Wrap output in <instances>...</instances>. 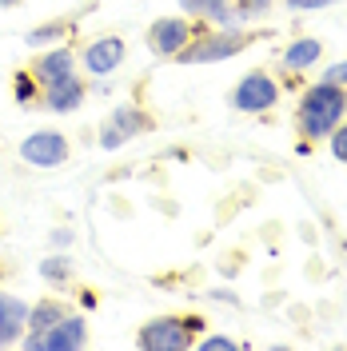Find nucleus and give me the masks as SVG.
<instances>
[{
    "instance_id": "24",
    "label": "nucleus",
    "mask_w": 347,
    "mask_h": 351,
    "mask_svg": "<svg viewBox=\"0 0 347 351\" xmlns=\"http://www.w3.org/2000/svg\"><path fill=\"white\" fill-rule=\"evenodd\" d=\"M68 243H72V232L68 228H56L52 232V247H68Z\"/></svg>"
},
{
    "instance_id": "18",
    "label": "nucleus",
    "mask_w": 347,
    "mask_h": 351,
    "mask_svg": "<svg viewBox=\"0 0 347 351\" xmlns=\"http://www.w3.org/2000/svg\"><path fill=\"white\" fill-rule=\"evenodd\" d=\"M12 92H16V104H36L40 100V84H36V76L32 72H16V84H12Z\"/></svg>"
},
{
    "instance_id": "20",
    "label": "nucleus",
    "mask_w": 347,
    "mask_h": 351,
    "mask_svg": "<svg viewBox=\"0 0 347 351\" xmlns=\"http://www.w3.org/2000/svg\"><path fill=\"white\" fill-rule=\"evenodd\" d=\"M327 148H331V156H335L339 164H347V120L335 124V132L327 136Z\"/></svg>"
},
{
    "instance_id": "10",
    "label": "nucleus",
    "mask_w": 347,
    "mask_h": 351,
    "mask_svg": "<svg viewBox=\"0 0 347 351\" xmlns=\"http://www.w3.org/2000/svg\"><path fill=\"white\" fill-rule=\"evenodd\" d=\"M84 343H88V324L80 315H64L44 331L40 351H80Z\"/></svg>"
},
{
    "instance_id": "23",
    "label": "nucleus",
    "mask_w": 347,
    "mask_h": 351,
    "mask_svg": "<svg viewBox=\"0 0 347 351\" xmlns=\"http://www.w3.org/2000/svg\"><path fill=\"white\" fill-rule=\"evenodd\" d=\"M291 12H315V8H327V4H339V0H283Z\"/></svg>"
},
{
    "instance_id": "13",
    "label": "nucleus",
    "mask_w": 347,
    "mask_h": 351,
    "mask_svg": "<svg viewBox=\"0 0 347 351\" xmlns=\"http://www.w3.org/2000/svg\"><path fill=\"white\" fill-rule=\"evenodd\" d=\"M28 328V304L21 295L0 291V348H16Z\"/></svg>"
},
{
    "instance_id": "21",
    "label": "nucleus",
    "mask_w": 347,
    "mask_h": 351,
    "mask_svg": "<svg viewBox=\"0 0 347 351\" xmlns=\"http://www.w3.org/2000/svg\"><path fill=\"white\" fill-rule=\"evenodd\" d=\"M195 348H200V351H236L239 343L232 339V335H204Z\"/></svg>"
},
{
    "instance_id": "8",
    "label": "nucleus",
    "mask_w": 347,
    "mask_h": 351,
    "mask_svg": "<svg viewBox=\"0 0 347 351\" xmlns=\"http://www.w3.org/2000/svg\"><path fill=\"white\" fill-rule=\"evenodd\" d=\"M124 56H128L124 36H96V40H88L84 52H80V68H84L92 80H108L112 72L124 64Z\"/></svg>"
},
{
    "instance_id": "9",
    "label": "nucleus",
    "mask_w": 347,
    "mask_h": 351,
    "mask_svg": "<svg viewBox=\"0 0 347 351\" xmlns=\"http://www.w3.org/2000/svg\"><path fill=\"white\" fill-rule=\"evenodd\" d=\"M32 76H36L40 88L60 84V80H68V76H76V52H72L68 44L44 48L40 56H36V64H32Z\"/></svg>"
},
{
    "instance_id": "6",
    "label": "nucleus",
    "mask_w": 347,
    "mask_h": 351,
    "mask_svg": "<svg viewBox=\"0 0 347 351\" xmlns=\"http://www.w3.org/2000/svg\"><path fill=\"white\" fill-rule=\"evenodd\" d=\"M152 128V116L140 108V104H116L112 116L104 120V128H100V148L104 152H116V148H124L132 136H140V132Z\"/></svg>"
},
{
    "instance_id": "7",
    "label": "nucleus",
    "mask_w": 347,
    "mask_h": 351,
    "mask_svg": "<svg viewBox=\"0 0 347 351\" xmlns=\"http://www.w3.org/2000/svg\"><path fill=\"white\" fill-rule=\"evenodd\" d=\"M280 100V84L267 76V72H248L236 88H232V108L248 112V116H260V112H272Z\"/></svg>"
},
{
    "instance_id": "16",
    "label": "nucleus",
    "mask_w": 347,
    "mask_h": 351,
    "mask_svg": "<svg viewBox=\"0 0 347 351\" xmlns=\"http://www.w3.org/2000/svg\"><path fill=\"white\" fill-rule=\"evenodd\" d=\"M68 36H72V21H44V24H36V28H28L24 44L36 48V52H44V48L68 44Z\"/></svg>"
},
{
    "instance_id": "19",
    "label": "nucleus",
    "mask_w": 347,
    "mask_h": 351,
    "mask_svg": "<svg viewBox=\"0 0 347 351\" xmlns=\"http://www.w3.org/2000/svg\"><path fill=\"white\" fill-rule=\"evenodd\" d=\"M267 8H272V0H236L239 24H248V21H256V16H263Z\"/></svg>"
},
{
    "instance_id": "17",
    "label": "nucleus",
    "mask_w": 347,
    "mask_h": 351,
    "mask_svg": "<svg viewBox=\"0 0 347 351\" xmlns=\"http://www.w3.org/2000/svg\"><path fill=\"white\" fill-rule=\"evenodd\" d=\"M40 280L52 284V287H64L68 280H72V260L60 256V252H52L48 260H40Z\"/></svg>"
},
{
    "instance_id": "15",
    "label": "nucleus",
    "mask_w": 347,
    "mask_h": 351,
    "mask_svg": "<svg viewBox=\"0 0 347 351\" xmlns=\"http://www.w3.org/2000/svg\"><path fill=\"white\" fill-rule=\"evenodd\" d=\"M320 56H324V44L315 40V36H300V40L287 44V52H283V68H287V72H307V68L320 64Z\"/></svg>"
},
{
    "instance_id": "1",
    "label": "nucleus",
    "mask_w": 347,
    "mask_h": 351,
    "mask_svg": "<svg viewBox=\"0 0 347 351\" xmlns=\"http://www.w3.org/2000/svg\"><path fill=\"white\" fill-rule=\"evenodd\" d=\"M339 120H347V88L327 80L307 88L296 108V128L304 132V140H327Z\"/></svg>"
},
{
    "instance_id": "22",
    "label": "nucleus",
    "mask_w": 347,
    "mask_h": 351,
    "mask_svg": "<svg viewBox=\"0 0 347 351\" xmlns=\"http://www.w3.org/2000/svg\"><path fill=\"white\" fill-rule=\"evenodd\" d=\"M320 80H327V84H339V88H347V60H335L331 68H324V76Z\"/></svg>"
},
{
    "instance_id": "2",
    "label": "nucleus",
    "mask_w": 347,
    "mask_h": 351,
    "mask_svg": "<svg viewBox=\"0 0 347 351\" xmlns=\"http://www.w3.org/2000/svg\"><path fill=\"white\" fill-rule=\"evenodd\" d=\"M204 331V319L200 315H156L148 319L136 343L144 351H188L195 348V335Z\"/></svg>"
},
{
    "instance_id": "4",
    "label": "nucleus",
    "mask_w": 347,
    "mask_h": 351,
    "mask_svg": "<svg viewBox=\"0 0 347 351\" xmlns=\"http://www.w3.org/2000/svg\"><path fill=\"white\" fill-rule=\"evenodd\" d=\"M68 152H72L68 136L64 132H52V128H36L21 140V160L28 168H40V172L68 164Z\"/></svg>"
},
{
    "instance_id": "3",
    "label": "nucleus",
    "mask_w": 347,
    "mask_h": 351,
    "mask_svg": "<svg viewBox=\"0 0 347 351\" xmlns=\"http://www.w3.org/2000/svg\"><path fill=\"white\" fill-rule=\"evenodd\" d=\"M252 44V36L243 32V28H212V32H195L192 44L176 56L180 64H219V60H232V56H239L243 48Z\"/></svg>"
},
{
    "instance_id": "5",
    "label": "nucleus",
    "mask_w": 347,
    "mask_h": 351,
    "mask_svg": "<svg viewBox=\"0 0 347 351\" xmlns=\"http://www.w3.org/2000/svg\"><path fill=\"white\" fill-rule=\"evenodd\" d=\"M195 32H200V28H195L192 16H160V21L148 28L144 44H148V52L160 56V60H176V56L192 44Z\"/></svg>"
},
{
    "instance_id": "25",
    "label": "nucleus",
    "mask_w": 347,
    "mask_h": 351,
    "mask_svg": "<svg viewBox=\"0 0 347 351\" xmlns=\"http://www.w3.org/2000/svg\"><path fill=\"white\" fill-rule=\"evenodd\" d=\"M16 4H24V0H0V8H16Z\"/></svg>"
},
{
    "instance_id": "12",
    "label": "nucleus",
    "mask_w": 347,
    "mask_h": 351,
    "mask_svg": "<svg viewBox=\"0 0 347 351\" xmlns=\"http://www.w3.org/2000/svg\"><path fill=\"white\" fill-rule=\"evenodd\" d=\"M68 311L60 300H36V304L28 307V328H24V348L28 351H40V339H44V331L52 328L56 319H64Z\"/></svg>"
},
{
    "instance_id": "14",
    "label": "nucleus",
    "mask_w": 347,
    "mask_h": 351,
    "mask_svg": "<svg viewBox=\"0 0 347 351\" xmlns=\"http://www.w3.org/2000/svg\"><path fill=\"white\" fill-rule=\"evenodd\" d=\"M88 88L80 76H68V80H60V84H48L40 88V104L48 112H56V116H68V112H76L80 104H84Z\"/></svg>"
},
{
    "instance_id": "11",
    "label": "nucleus",
    "mask_w": 347,
    "mask_h": 351,
    "mask_svg": "<svg viewBox=\"0 0 347 351\" xmlns=\"http://www.w3.org/2000/svg\"><path fill=\"white\" fill-rule=\"evenodd\" d=\"M184 8V16H192L200 24H212V28H239L236 4L232 0H176Z\"/></svg>"
}]
</instances>
